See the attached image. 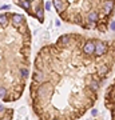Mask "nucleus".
I'll list each match as a JSON object with an SVG mask.
<instances>
[{"mask_svg":"<svg viewBox=\"0 0 115 120\" xmlns=\"http://www.w3.org/2000/svg\"><path fill=\"white\" fill-rule=\"evenodd\" d=\"M9 8H11V5H8V4H4V5H1V7H0V11H5V9L8 11Z\"/></svg>","mask_w":115,"mask_h":120,"instance_id":"12","label":"nucleus"},{"mask_svg":"<svg viewBox=\"0 0 115 120\" xmlns=\"http://www.w3.org/2000/svg\"><path fill=\"white\" fill-rule=\"evenodd\" d=\"M46 79H47V76H46L44 71L35 69L34 73H32V82H34L35 84H42V83L46 82Z\"/></svg>","mask_w":115,"mask_h":120,"instance_id":"6","label":"nucleus"},{"mask_svg":"<svg viewBox=\"0 0 115 120\" xmlns=\"http://www.w3.org/2000/svg\"><path fill=\"white\" fill-rule=\"evenodd\" d=\"M111 71V65L107 64V63H100V64L96 67V75H98L100 79H106L107 75L110 73Z\"/></svg>","mask_w":115,"mask_h":120,"instance_id":"3","label":"nucleus"},{"mask_svg":"<svg viewBox=\"0 0 115 120\" xmlns=\"http://www.w3.org/2000/svg\"><path fill=\"white\" fill-rule=\"evenodd\" d=\"M112 120H115V119H112Z\"/></svg>","mask_w":115,"mask_h":120,"instance_id":"18","label":"nucleus"},{"mask_svg":"<svg viewBox=\"0 0 115 120\" xmlns=\"http://www.w3.org/2000/svg\"><path fill=\"white\" fill-rule=\"evenodd\" d=\"M23 22H24V16L23 15H19V13H12L11 15V23H12L13 27L20 26Z\"/></svg>","mask_w":115,"mask_h":120,"instance_id":"7","label":"nucleus"},{"mask_svg":"<svg viewBox=\"0 0 115 120\" xmlns=\"http://www.w3.org/2000/svg\"><path fill=\"white\" fill-rule=\"evenodd\" d=\"M51 5H52L51 1H46V3H44V9H46V11H50V9H51Z\"/></svg>","mask_w":115,"mask_h":120,"instance_id":"11","label":"nucleus"},{"mask_svg":"<svg viewBox=\"0 0 115 120\" xmlns=\"http://www.w3.org/2000/svg\"><path fill=\"white\" fill-rule=\"evenodd\" d=\"M7 95V88L3 86H0V99H4Z\"/></svg>","mask_w":115,"mask_h":120,"instance_id":"10","label":"nucleus"},{"mask_svg":"<svg viewBox=\"0 0 115 120\" xmlns=\"http://www.w3.org/2000/svg\"><path fill=\"white\" fill-rule=\"evenodd\" d=\"M19 75H20L21 80H27L28 76H30V69H28V67H21V68H19Z\"/></svg>","mask_w":115,"mask_h":120,"instance_id":"8","label":"nucleus"},{"mask_svg":"<svg viewBox=\"0 0 115 120\" xmlns=\"http://www.w3.org/2000/svg\"><path fill=\"white\" fill-rule=\"evenodd\" d=\"M9 24V15L1 13L0 15V27H8Z\"/></svg>","mask_w":115,"mask_h":120,"instance_id":"9","label":"nucleus"},{"mask_svg":"<svg viewBox=\"0 0 115 120\" xmlns=\"http://www.w3.org/2000/svg\"><path fill=\"white\" fill-rule=\"evenodd\" d=\"M17 1H19V0H17Z\"/></svg>","mask_w":115,"mask_h":120,"instance_id":"19","label":"nucleus"},{"mask_svg":"<svg viewBox=\"0 0 115 120\" xmlns=\"http://www.w3.org/2000/svg\"><path fill=\"white\" fill-rule=\"evenodd\" d=\"M52 120H60V119H52Z\"/></svg>","mask_w":115,"mask_h":120,"instance_id":"17","label":"nucleus"},{"mask_svg":"<svg viewBox=\"0 0 115 120\" xmlns=\"http://www.w3.org/2000/svg\"><path fill=\"white\" fill-rule=\"evenodd\" d=\"M107 49H108V44L106 41H102V40H95V51H94V56L96 59L102 57L107 53Z\"/></svg>","mask_w":115,"mask_h":120,"instance_id":"1","label":"nucleus"},{"mask_svg":"<svg viewBox=\"0 0 115 120\" xmlns=\"http://www.w3.org/2000/svg\"><path fill=\"white\" fill-rule=\"evenodd\" d=\"M94 51H95V40H86L83 45H82V53L86 56H94Z\"/></svg>","mask_w":115,"mask_h":120,"instance_id":"2","label":"nucleus"},{"mask_svg":"<svg viewBox=\"0 0 115 120\" xmlns=\"http://www.w3.org/2000/svg\"><path fill=\"white\" fill-rule=\"evenodd\" d=\"M91 113H92V116H96V115H98V109H96V108H92Z\"/></svg>","mask_w":115,"mask_h":120,"instance_id":"14","label":"nucleus"},{"mask_svg":"<svg viewBox=\"0 0 115 120\" xmlns=\"http://www.w3.org/2000/svg\"><path fill=\"white\" fill-rule=\"evenodd\" d=\"M114 7H115V0H103L102 3V11H103V15L104 16H110L112 11H114Z\"/></svg>","mask_w":115,"mask_h":120,"instance_id":"4","label":"nucleus"},{"mask_svg":"<svg viewBox=\"0 0 115 120\" xmlns=\"http://www.w3.org/2000/svg\"><path fill=\"white\" fill-rule=\"evenodd\" d=\"M5 112V107H3L1 104H0V116H3V113Z\"/></svg>","mask_w":115,"mask_h":120,"instance_id":"13","label":"nucleus"},{"mask_svg":"<svg viewBox=\"0 0 115 120\" xmlns=\"http://www.w3.org/2000/svg\"><path fill=\"white\" fill-rule=\"evenodd\" d=\"M52 4L54 7L56 8V12L59 13H63L68 9V1L67 0H52Z\"/></svg>","mask_w":115,"mask_h":120,"instance_id":"5","label":"nucleus"},{"mask_svg":"<svg viewBox=\"0 0 115 120\" xmlns=\"http://www.w3.org/2000/svg\"><path fill=\"white\" fill-rule=\"evenodd\" d=\"M1 120H11V117H7V116H5V117H3Z\"/></svg>","mask_w":115,"mask_h":120,"instance_id":"16","label":"nucleus"},{"mask_svg":"<svg viewBox=\"0 0 115 120\" xmlns=\"http://www.w3.org/2000/svg\"><path fill=\"white\" fill-rule=\"evenodd\" d=\"M110 28L112 31H115V22H111V24H110Z\"/></svg>","mask_w":115,"mask_h":120,"instance_id":"15","label":"nucleus"}]
</instances>
